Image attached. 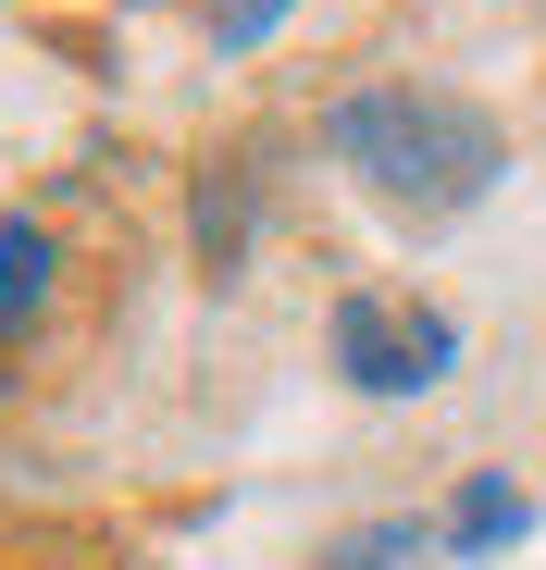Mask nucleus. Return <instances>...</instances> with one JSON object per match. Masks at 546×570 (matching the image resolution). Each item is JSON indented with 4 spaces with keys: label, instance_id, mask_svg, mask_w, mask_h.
<instances>
[{
    "label": "nucleus",
    "instance_id": "4",
    "mask_svg": "<svg viewBox=\"0 0 546 570\" xmlns=\"http://www.w3.org/2000/svg\"><path fill=\"white\" fill-rule=\"evenodd\" d=\"M521 521H534V509H521V484H509V471H472V484H460V509H447V558H497Z\"/></svg>",
    "mask_w": 546,
    "mask_h": 570
},
{
    "label": "nucleus",
    "instance_id": "1",
    "mask_svg": "<svg viewBox=\"0 0 546 570\" xmlns=\"http://www.w3.org/2000/svg\"><path fill=\"white\" fill-rule=\"evenodd\" d=\"M323 149L373 186V199H398L422 224L435 212H472L497 186V161H509V137L472 100H447V87H360V100L323 112Z\"/></svg>",
    "mask_w": 546,
    "mask_h": 570
},
{
    "label": "nucleus",
    "instance_id": "6",
    "mask_svg": "<svg viewBox=\"0 0 546 570\" xmlns=\"http://www.w3.org/2000/svg\"><path fill=\"white\" fill-rule=\"evenodd\" d=\"M398 558H422V521H373V533H348L323 570H398Z\"/></svg>",
    "mask_w": 546,
    "mask_h": 570
},
{
    "label": "nucleus",
    "instance_id": "5",
    "mask_svg": "<svg viewBox=\"0 0 546 570\" xmlns=\"http://www.w3.org/2000/svg\"><path fill=\"white\" fill-rule=\"evenodd\" d=\"M50 273H62V248H50L38 224H0V335H13V323H38Z\"/></svg>",
    "mask_w": 546,
    "mask_h": 570
},
{
    "label": "nucleus",
    "instance_id": "7",
    "mask_svg": "<svg viewBox=\"0 0 546 570\" xmlns=\"http://www.w3.org/2000/svg\"><path fill=\"white\" fill-rule=\"evenodd\" d=\"M286 13H299V0H212V50H261Z\"/></svg>",
    "mask_w": 546,
    "mask_h": 570
},
{
    "label": "nucleus",
    "instance_id": "3",
    "mask_svg": "<svg viewBox=\"0 0 546 570\" xmlns=\"http://www.w3.org/2000/svg\"><path fill=\"white\" fill-rule=\"evenodd\" d=\"M261 186H273V149H261V137H236V149L199 161V186H187V248H199L212 273L248 261V236H261Z\"/></svg>",
    "mask_w": 546,
    "mask_h": 570
},
{
    "label": "nucleus",
    "instance_id": "2",
    "mask_svg": "<svg viewBox=\"0 0 546 570\" xmlns=\"http://www.w3.org/2000/svg\"><path fill=\"white\" fill-rule=\"evenodd\" d=\"M447 360H460V323H447V311L373 298V285L335 298V372L360 397H422V385H447Z\"/></svg>",
    "mask_w": 546,
    "mask_h": 570
}]
</instances>
